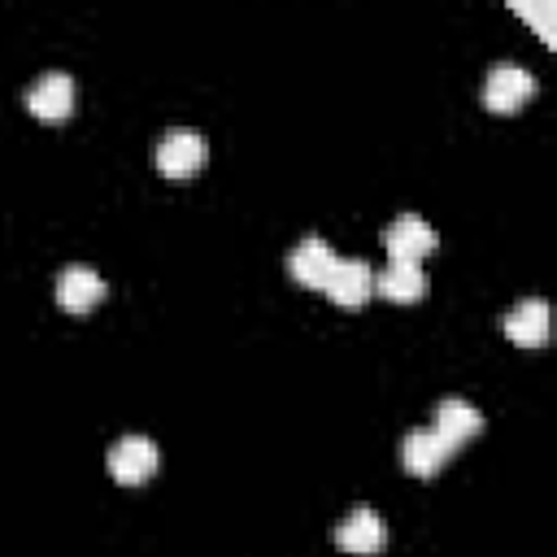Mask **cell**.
Listing matches in <instances>:
<instances>
[{
	"instance_id": "cell-1",
	"label": "cell",
	"mask_w": 557,
	"mask_h": 557,
	"mask_svg": "<svg viewBox=\"0 0 557 557\" xmlns=\"http://www.w3.org/2000/svg\"><path fill=\"white\" fill-rule=\"evenodd\" d=\"M535 96V74L518 61H496L483 78V104L492 113H513Z\"/></svg>"
},
{
	"instance_id": "cell-2",
	"label": "cell",
	"mask_w": 557,
	"mask_h": 557,
	"mask_svg": "<svg viewBox=\"0 0 557 557\" xmlns=\"http://www.w3.org/2000/svg\"><path fill=\"white\" fill-rule=\"evenodd\" d=\"M157 170L170 174V178H187L205 165V139L191 131V126H174L157 139Z\"/></svg>"
},
{
	"instance_id": "cell-3",
	"label": "cell",
	"mask_w": 557,
	"mask_h": 557,
	"mask_svg": "<svg viewBox=\"0 0 557 557\" xmlns=\"http://www.w3.org/2000/svg\"><path fill=\"white\" fill-rule=\"evenodd\" d=\"M322 292H326L335 305H344V309L366 305L370 292H374V270H370V261H366V257H339V261L331 265L326 283H322Z\"/></svg>"
},
{
	"instance_id": "cell-4",
	"label": "cell",
	"mask_w": 557,
	"mask_h": 557,
	"mask_svg": "<svg viewBox=\"0 0 557 557\" xmlns=\"http://www.w3.org/2000/svg\"><path fill=\"white\" fill-rule=\"evenodd\" d=\"M435 244H440L435 226H431L426 218H418V213H400V218H392V226L383 231V248H387V257H396V261H422Z\"/></svg>"
},
{
	"instance_id": "cell-5",
	"label": "cell",
	"mask_w": 557,
	"mask_h": 557,
	"mask_svg": "<svg viewBox=\"0 0 557 557\" xmlns=\"http://www.w3.org/2000/svg\"><path fill=\"white\" fill-rule=\"evenodd\" d=\"M383 540H387V527H383V518H379L370 505H352V509L335 522V544H339L344 553L370 557V553L383 548Z\"/></svg>"
},
{
	"instance_id": "cell-6",
	"label": "cell",
	"mask_w": 557,
	"mask_h": 557,
	"mask_svg": "<svg viewBox=\"0 0 557 557\" xmlns=\"http://www.w3.org/2000/svg\"><path fill=\"white\" fill-rule=\"evenodd\" d=\"M26 109L44 122H61L74 109V78L65 70H48L26 87Z\"/></svg>"
},
{
	"instance_id": "cell-7",
	"label": "cell",
	"mask_w": 557,
	"mask_h": 557,
	"mask_svg": "<svg viewBox=\"0 0 557 557\" xmlns=\"http://www.w3.org/2000/svg\"><path fill=\"white\" fill-rule=\"evenodd\" d=\"M109 470L117 483H144L157 470V444L148 435H122L109 448Z\"/></svg>"
},
{
	"instance_id": "cell-8",
	"label": "cell",
	"mask_w": 557,
	"mask_h": 557,
	"mask_svg": "<svg viewBox=\"0 0 557 557\" xmlns=\"http://www.w3.org/2000/svg\"><path fill=\"white\" fill-rule=\"evenodd\" d=\"M57 300L70 313H87L96 300H104V278L87 261H74V265H65L57 274Z\"/></svg>"
},
{
	"instance_id": "cell-9",
	"label": "cell",
	"mask_w": 557,
	"mask_h": 557,
	"mask_svg": "<svg viewBox=\"0 0 557 557\" xmlns=\"http://www.w3.org/2000/svg\"><path fill=\"white\" fill-rule=\"evenodd\" d=\"M335 261H339V257L331 252V244L318 239V235H309V239H300V244L287 252V274H292L300 287H322Z\"/></svg>"
},
{
	"instance_id": "cell-10",
	"label": "cell",
	"mask_w": 557,
	"mask_h": 557,
	"mask_svg": "<svg viewBox=\"0 0 557 557\" xmlns=\"http://www.w3.org/2000/svg\"><path fill=\"white\" fill-rule=\"evenodd\" d=\"M448 457H453V448H448V440H444L435 426H418V431H409L405 444H400V461H405L409 474H435Z\"/></svg>"
},
{
	"instance_id": "cell-11",
	"label": "cell",
	"mask_w": 557,
	"mask_h": 557,
	"mask_svg": "<svg viewBox=\"0 0 557 557\" xmlns=\"http://www.w3.org/2000/svg\"><path fill=\"white\" fill-rule=\"evenodd\" d=\"M505 335L522 348H540L548 339V300L527 296L505 313Z\"/></svg>"
},
{
	"instance_id": "cell-12",
	"label": "cell",
	"mask_w": 557,
	"mask_h": 557,
	"mask_svg": "<svg viewBox=\"0 0 557 557\" xmlns=\"http://www.w3.org/2000/svg\"><path fill=\"white\" fill-rule=\"evenodd\" d=\"M479 426H483V413H479L466 396H444V400L435 405V431L448 440L453 453H457L470 435H479Z\"/></svg>"
},
{
	"instance_id": "cell-13",
	"label": "cell",
	"mask_w": 557,
	"mask_h": 557,
	"mask_svg": "<svg viewBox=\"0 0 557 557\" xmlns=\"http://www.w3.org/2000/svg\"><path fill=\"white\" fill-rule=\"evenodd\" d=\"M374 292H383L387 300H400V305L426 296L422 261H396V257H392V261L383 265V274H374Z\"/></svg>"
},
{
	"instance_id": "cell-14",
	"label": "cell",
	"mask_w": 557,
	"mask_h": 557,
	"mask_svg": "<svg viewBox=\"0 0 557 557\" xmlns=\"http://www.w3.org/2000/svg\"><path fill=\"white\" fill-rule=\"evenodd\" d=\"M522 17H531L535 26H540V35H544V44H553V22H548V4L544 9H531V4H513Z\"/></svg>"
}]
</instances>
